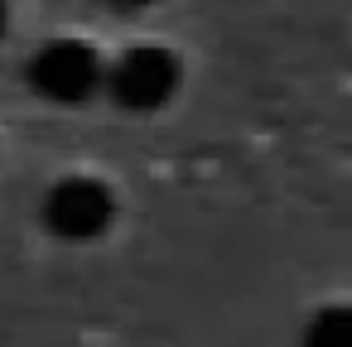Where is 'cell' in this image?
<instances>
[{
    "instance_id": "1",
    "label": "cell",
    "mask_w": 352,
    "mask_h": 347,
    "mask_svg": "<svg viewBox=\"0 0 352 347\" xmlns=\"http://www.w3.org/2000/svg\"><path fill=\"white\" fill-rule=\"evenodd\" d=\"M30 87L44 97V102H58V107H73V102H87L102 82H107V68L97 58L92 44L82 39H58V44H44L30 68H25Z\"/></svg>"
},
{
    "instance_id": "3",
    "label": "cell",
    "mask_w": 352,
    "mask_h": 347,
    "mask_svg": "<svg viewBox=\"0 0 352 347\" xmlns=\"http://www.w3.org/2000/svg\"><path fill=\"white\" fill-rule=\"evenodd\" d=\"M111 217H116V198L92 174L58 179L49 188V198H44V222L63 241H92V236H102L111 227Z\"/></svg>"
},
{
    "instance_id": "5",
    "label": "cell",
    "mask_w": 352,
    "mask_h": 347,
    "mask_svg": "<svg viewBox=\"0 0 352 347\" xmlns=\"http://www.w3.org/2000/svg\"><path fill=\"white\" fill-rule=\"evenodd\" d=\"M111 5H121V10H145V5H155V0H111Z\"/></svg>"
},
{
    "instance_id": "6",
    "label": "cell",
    "mask_w": 352,
    "mask_h": 347,
    "mask_svg": "<svg viewBox=\"0 0 352 347\" xmlns=\"http://www.w3.org/2000/svg\"><path fill=\"white\" fill-rule=\"evenodd\" d=\"M6 20H10V10H6V0H0V34H6Z\"/></svg>"
},
{
    "instance_id": "4",
    "label": "cell",
    "mask_w": 352,
    "mask_h": 347,
    "mask_svg": "<svg viewBox=\"0 0 352 347\" xmlns=\"http://www.w3.org/2000/svg\"><path fill=\"white\" fill-rule=\"evenodd\" d=\"M304 347H352V304H328L304 323Z\"/></svg>"
},
{
    "instance_id": "2",
    "label": "cell",
    "mask_w": 352,
    "mask_h": 347,
    "mask_svg": "<svg viewBox=\"0 0 352 347\" xmlns=\"http://www.w3.org/2000/svg\"><path fill=\"white\" fill-rule=\"evenodd\" d=\"M179 82H184V68L160 44H145V49L121 54L111 63V73H107V87H111L116 107H126V111H160L179 92Z\"/></svg>"
}]
</instances>
